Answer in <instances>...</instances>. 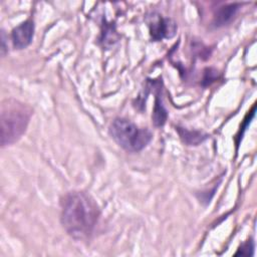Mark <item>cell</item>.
I'll return each mask as SVG.
<instances>
[{
	"label": "cell",
	"mask_w": 257,
	"mask_h": 257,
	"mask_svg": "<svg viewBox=\"0 0 257 257\" xmlns=\"http://www.w3.org/2000/svg\"><path fill=\"white\" fill-rule=\"evenodd\" d=\"M98 217L97 205L83 193H70L61 203L62 225L74 239L88 238L96 226Z\"/></svg>",
	"instance_id": "cell-1"
},
{
	"label": "cell",
	"mask_w": 257,
	"mask_h": 257,
	"mask_svg": "<svg viewBox=\"0 0 257 257\" xmlns=\"http://www.w3.org/2000/svg\"><path fill=\"white\" fill-rule=\"evenodd\" d=\"M31 110L23 103L6 101L1 109V145H11L24 134Z\"/></svg>",
	"instance_id": "cell-2"
},
{
	"label": "cell",
	"mask_w": 257,
	"mask_h": 257,
	"mask_svg": "<svg viewBox=\"0 0 257 257\" xmlns=\"http://www.w3.org/2000/svg\"><path fill=\"white\" fill-rule=\"evenodd\" d=\"M109 134L118 146L128 152L143 150L152 140L149 130L140 128L124 118L114 119L109 126Z\"/></svg>",
	"instance_id": "cell-3"
},
{
	"label": "cell",
	"mask_w": 257,
	"mask_h": 257,
	"mask_svg": "<svg viewBox=\"0 0 257 257\" xmlns=\"http://www.w3.org/2000/svg\"><path fill=\"white\" fill-rule=\"evenodd\" d=\"M150 33L155 40L171 38L175 35L177 25L170 18H164L158 13H152L147 18Z\"/></svg>",
	"instance_id": "cell-4"
},
{
	"label": "cell",
	"mask_w": 257,
	"mask_h": 257,
	"mask_svg": "<svg viewBox=\"0 0 257 257\" xmlns=\"http://www.w3.org/2000/svg\"><path fill=\"white\" fill-rule=\"evenodd\" d=\"M34 33V24L32 21L27 20L16 28L13 29L11 37L13 41V45L17 49H23L27 47L32 41Z\"/></svg>",
	"instance_id": "cell-5"
},
{
	"label": "cell",
	"mask_w": 257,
	"mask_h": 257,
	"mask_svg": "<svg viewBox=\"0 0 257 257\" xmlns=\"http://www.w3.org/2000/svg\"><path fill=\"white\" fill-rule=\"evenodd\" d=\"M239 9L238 4H230L220 7L214 14V24L216 26H222L228 23L236 14Z\"/></svg>",
	"instance_id": "cell-6"
},
{
	"label": "cell",
	"mask_w": 257,
	"mask_h": 257,
	"mask_svg": "<svg viewBox=\"0 0 257 257\" xmlns=\"http://www.w3.org/2000/svg\"><path fill=\"white\" fill-rule=\"evenodd\" d=\"M167 118V113L166 110L164 108V106L162 105L160 99H159V95L156 99V105H155V110H154V122L156 125H163L166 121Z\"/></svg>",
	"instance_id": "cell-7"
}]
</instances>
